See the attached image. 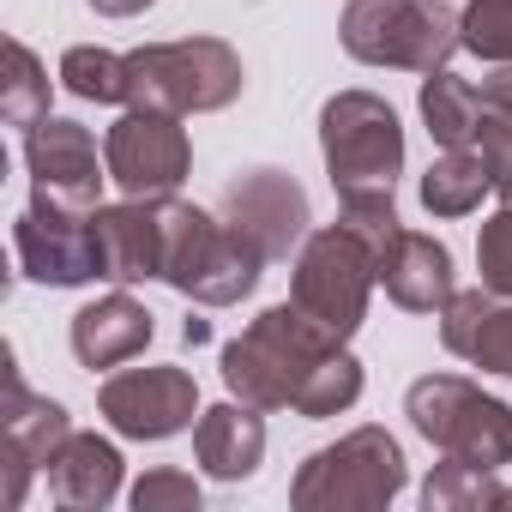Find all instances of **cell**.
I'll return each mask as SVG.
<instances>
[{
    "label": "cell",
    "mask_w": 512,
    "mask_h": 512,
    "mask_svg": "<svg viewBox=\"0 0 512 512\" xmlns=\"http://www.w3.org/2000/svg\"><path fill=\"white\" fill-rule=\"evenodd\" d=\"M151 308L145 302H133L121 284L109 290V296H97L91 308H79L73 314V356H79V368H121V362H133V356H145V344H151Z\"/></svg>",
    "instance_id": "obj_18"
},
{
    "label": "cell",
    "mask_w": 512,
    "mask_h": 512,
    "mask_svg": "<svg viewBox=\"0 0 512 512\" xmlns=\"http://www.w3.org/2000/svg\"><path fill=\"white\" fill-rule=\"evenodd\" d=\"M476 91H482V115H494V121H512V61H506V67H494V73H488Z\"/></svg>",
    "instance_id": "obj_31"
},
{
    "label": "cell",
    "mask_w": 512,
    "mask_h": 512,
    "mask_svg": "<svg viewBox=\"0 0 512 512\" xmlns=\"http://www.w3.org/2000/svg\"><path fill=\"white\" fill-rule=\"evenodd\" d=\"M25 169H31V187L49 199H67L79 211L103 205L109 157H97L91 127H79L67 115H43L37 127H25Z\"/></svg>",
    "instance_id": "obj_13"
},
{
    "label": "cell",
    "mask_w": 512,
    "mask_h": 512,
    "mask_svg": "<svg viewBox=\"0 0 512 512\" xmlns=\"http://www.w3.org/2000/svg\"><path fill=\"white\" fill-rule=\"evenodd\" d=\"M181 338H187V344H205V338H211V326H205V320H187V326H181Z\"/></svg>",
    "instance_id": "obj_33"
},
{
    "label": "cell",
    "mask_w": 512,
    "mask_h": 512,
    "mask_svg": "<svg viewBox=\"0 0 512 512\" xmlns=\"http://www.w3.org/2000/svg\"><path fill=\"white\" fill-rule=\"evenodd\" d=\"M458 37L476 61L506 67L512 61V0H464L458 13Z\"/></svg>",
    "instance_id": "obj_26"
},
{
    "label": "cell",
    "mask_w": 512,
    "mask_h": 512,
    "mask_svg": "<svg viewBox=\"0 0 512 512\" xmlns=\"http://www.w3.org/2000/svg\"><path fill=\"white\" fill-rule=\"evenodd\" d=\"M404 416L440 458H464V464H482V470L512 464V404L482 392L464 374H422V380H410Z\"/></svg>",
    "instance_id": "obj_6"
},
{
    "label": "cell",
    "mask_w": 512,
    "mask_h": 512,
    "mask_svg": "<svg viewBox=\"0 0 512 512\" xmlns=\"http://www.w3.org/2000/svg\"><path fill=\"white\" fill-rule=\"evenodd\" d=\"M199 482L175 464H157L133 482V512H199Z\"/></svg>",
    "instance_id": "obj_28"
},
{
    "label": "cell",
    "mask_w": 512,
    "mask_h": 512,
    "mask_svg": "<svg viewBox=\"0 0 512 512\" xmlns=\"http://www.w3.org/2000/svg\"><path fill=\"white\" fill-rule=\"evenodd\" d=\"M157 229H163V284L199 308H235L241 296L260 290L272 266L223 211L211 217L175 193L157 199Z\"/></svg>",
    "instance_id": "obj_2"
},
{
    "label": "cell",
    "mask_w": 512,
    "mask_h": 512,
    "mask_svg": "<svg viewBox=\"0 0 512 512\" xmlns=\"http://www.w3.org/2000/svg\"><path fill=\"white\" fill-rule=\"evenodd\" d=\"M223 386L253 410H296L308 422H326L362 398V362L314 314L278 302L223 344Z\"/></svg>",
    "instance_id": "obj_1"
},
{
    "label": "cell",
    "mask_w": 512,
    "mask_h": 512,
    "mask_svg": "<svg viewBox=\"0 0 512 512\" xmlns=\"http://www.w3.org/2000/svg\"><path fill=\"white\" fill-rule=\"evenodd\" d=\"M97 253H103V284H145L163 278V229H157V199H121L97 205Z\"/></svg>",
    "instance_id": "obj_16"
},
{
    "label": "cell",
    "mask_w": 512,
    "mask_h": 512,
    "mask_svg": "<svg viewBox=\"0 0 512 512\" xmlns=\"http://www.w3.org/2000/svg\"><path fill=\"white\" fill-rule=\"evenodd\" d=\"M43 470H49V494L61 506H73V512H103L121 494V446L103 440V434L73 428Z\"/></svg>",
    "instance_id": "obj_19"
},
{
    "label": "cell",
    "mask_w": 512,
    "mask_h": 512,
    "mask_svg": "<svg viewBox=\"0 0 512 512\" xmlns=\"http://www.w3.org/2000/svg\"><path fill=\"white\" fill-rule=\"evenodd\" d=\"M193 458L211 482H247L266 458V410H253L241 398L199 410L193 422Z\"/></svg>",
    "instance_id": "obj_17"
},
{
    "label": "cell",
    "mask_w": 512,
    "mask_h": 512,
    "mask_svg": "<svg viewBox=\"0 0 512 512\" xmlns=\"http://www.w3.org/2000/svg\"><path fill=\"white\" fill-rule=\"evenodd\" d=\"M13 253H19V272L31 284L49 290H85L103 278V253H97V223L91 211L31 193V205L13 223Z\"/></svg>",
    "instance_id": "obj_9"
},
{
    "label": "cell",
    "mask_w": 512,
    "mask_h": 512,
    "mask_svg": "<svg viewBox=\"0 0 512 512\" xmlns=\"http://www.w3.org/2000/svg\"><path fill=\"white\" fill-rule=\"evenodd\" d=\"M380 284L404 314H440L458 296V272H452V247L422 235V229H398V241L380 253Z\"/></svg>",
    "instance_id": "obj_15"
},
{
    "label": "cell",
    "mask_w": 512,
    "mask_h": 512,
    "mask_svg": "<svg viewBox=\"0 0 512 512\" xmlns=\"http://www.w3.org/2000/svg\"><path fill=\"white\" fill-rule=\"evenodd\" d=\"M440 344L452 356H464L470 368L512 380V296H494L482 284L458 290L440 308Z\"/></svg>",
    "instance_id": "obj_14"
},
{
    "label": "cell",
    "mask_w": 512,
    "mask_h": 512,
    "mask_svg": "<svg viewBox=\"0 0 512 512\" xmlns=\"http://www.w3.org/2000/svg\"><path fill=\"white\" fill-rule=\"evenodd\" d=\"M61 85L79 103H127V55L79 43V49L61 55Z\"/></svg>",
    "instance_id": "obj_25"
},
{
    "label": "cell",
    "mask_w": 512,
    "mask_h": 512,
    "mask_svg": "<svg viewBox=\"0 0 512 512\" xmlns=\"http://www.w3.org/2000/svg\"><path fill=\"white\" fill-rule=\"evenodd\" d=\"M476 272H482V290L512 296V199H500V211L476 235Z\"/></svg>",
    "instance_id": "obj_27"
},
{
    "label": "cell",
    "mask_w": 512,
    "mask_h": 512,
    "mask_svg": "<svg viewBox=\"0 0 512 512\" xmlns=\"http://www.w3.org/2000/svg\"><path fill=\"white\" fill-rule=\"evenodd\" d=\"M482 193H494V187H488V163H482L476 145L440 151L422 175V211L428 217H470L482 205Z\"/></svg>",
    "instance_id": "obj_22"
},
{
    "label": "cell",
    "mask_w": 512,
    "mask_h": 512,
    "mask_svg": "<svg viewBox=\"0 0 512 512\" xmlns=\"http://www.w3.org/2000/svg\"><path fill=\"white\" fill-rule=\"evenodd\" d=\"M247 73L241 55L223 37H181V43H145L127 49V109H163V115H217L241 97Z\"/></svg>",
    "instance_id": "obj_3"
},
{
    "label": "cell",
    "mask_w": 512,
    "mask_h": 512,
    "mask_svg": "<svg viewBox=\"0 0 512 512\" xmlns=\"http://www.w3.org/2000/svg\"><path fill=\"white\" fill-rule=\"evenodd\" d=\"M0 368H7V404H0V440H13L19 452H31L37 464L55 458V446L73 434V416L55 404V398H37L25 380H19V362L13 350H0Z\"/></svg>",
    "instance_id": "obj_20"
},
{
    "label": "cell",
    "mask_w": 512,
    "mask_h": 512,
    "mask_svg": "<svg viewBox=\"0 0 512 512\" xmlns=\"http://www.w3.org/2000/svg\"><path fill=\"white\" fill-rule=\"evenodd\" d=\"M0 115L7 127H37L49 115V67L37 61L31 43H7V85H0Z\"/></svg>",
    "instance_id": "obj_24"
},
{
    "label": "cell",
    "mask_w": 512,
    "mask_h": 512,
    "mask_svg": "<svg viewBox=\"0 0 512 512\" xmlns=\"http://www.w3.org/2000/svg\"><path fill=\"white\" fill-rule=\"evenodd\" d=\"M266 260H290V253L308 241L314 229V211H308V187L290 175V169H241L229 187H223V205H217Z\"/></svg>",
    "instance_id": "obj_12"
},
{
    "label": "cell",
    "mask_w": 512,
    "mask_h": 512,
    "mask_svg": "<svg viewBox=\"0 0 512 512\" xmlns=\"http://www.w3.org/2000/svg\"><path fill=\"white\" fill-rule=\"evenodd\" d=\"M320 157L332 193H392L404 169V127L398 109L374 91H338L320 109Z\"/></svg>",
    "instance_id": "obj_8"
},
{
    "label": "cell",
    "mask_w": 512,
    "mask_h": 512,
    "mask_svg": "<svg viewBox=\"0 0 512 512\" xmlns=\"http://www.w3.org/2000/svg\"><path fill=\"white\" fill-rule=\"evenodd\" d=\"M422 506L428 512H476V506H512V488L494 482V470L482 464H464V458H446L428 470L422 482Z\"/></svg>",
    "instance_id": "obj_23"
},
{
    "label": "cell",
    "mask_w": 512,
    "mask_h": 512,
    "mask_svg": "<svg viewBox=\"0 0 512 512\" xmlns=\"http://www.w3.org/2000/svg\"><path fill=\"white\" fill-rule=\"evenodd\" d=\"M338 37L350 61L392 73H440L464 49L458 13L446 0H350Z\"/></svg>",
    "instance_id": "obj_5"
},
{
    "label": "cell",
    "mask_w": 512,
    "mask_h": 512,
    "mask_svg": "<svg viewBox=\"0 0 512 512\" xmlns=\"http://www.w3.org/2000/svg\"><path fill=\"white\" fill-rule=\"evenodd\" d=\"M97 410L121 440H175L199 422V380L175 362L121 368V374L103 380Z\"/></svg>",
    "instance_id": "obj_11"
},
{
    "label": "cell",
    "mask_w": 512,
    "mask_h": 512,
    "mask_svg": "<svg viewBox=\"0 0 512 512\" xmlns=\"http://www.w3.org/2000/svg\"><path fill=\"white\" fill-rule=\"evenodd\" d=\"M404 482H410L404 446L380 422H368L302 458L290 482V506L296 512H380L404 494Z\"/></svg>",
    "instance_id": "obj_4"
},
{
    "label": "cell",
    "mask_w": 512,
    "mask_h": 512,
    "mask_svg": "<svg viewBox=\"0 0 512 512\" xmlns=\"http://www.w3.org/2000/svg\"><path fill=\"white\" fill-rule=\"evenodd\" d=\"M103 157H109V181L127 199H169L193 175V139L181 115L163 109H127L103 133Z\"/></svg>",
    "instance_id": "obj_10"
},
{
    "label": "cell",
    "mask_w": 512,
    "mask_h": 512,
    "mask_svg": "<svg viewBox=\"0 0 512 512\" xmlns=\"http://www.w3.org/2000/svg\"><path fill=\"white\" fill-rule=\"evenodd\" d=\"M91 13H103V19H139L145 7H157V0H85Z\"/></svg>",
    "instance_id": "obj_32"
},
{
    "label": "cell",
    "mask_w": 512,
    "mask_h": 512,
    "mask_svg": "<svg viewBox=\"0 0 512 512\" xmlns=\"http://www.w3.org/2000/svg\"><path fill=\"white\" fill-rule=\"evenodd\" d=\"M380 284V253L350 229V223H320L296 247V272H290V302L314 314L332 338H356L368 320V296Z\"/></svg>",
    "instance_id": "obj_7"
},
{
    "label": "cell",
    "mask_w": 512,
    "mask_h": 512,
    "mask_svg": "<svg viewBox=\"0 0 512 512\" xmlns=\"http://www.w3.org/2000/svg\"><path fill=\"white\" fill-rule=\"evenodd\" d=\"M422 121H428V139L440 145V151H464V145H476V133H482V91L470 85V79H458V73H422Z\"/></svg>",
    "instance_id": "obj_21"
},
{
    "label": "cell",
    "mask_w": 512,
    "mask_h": 512,
    "mask_svg": "<svg viewBox=\"0 0 512 512\" xmlns=\"http://www.w3.org/2000/svg\"><path fill=\"white\" fill-rule=\"evenodd\" d=\"M31 470H43L31 452H19L13 440H0V506L7 512H19L25 506V494H31Z\"/></svg>",
    "instance_id": "obj_30"
},
{
    "label": "cell",
    "mask_w": 512,
    "mask_h": 512,
    "mask_svg": "<svg viewBox=\"0 0 512 512\" xmlns=\"http://www.w3.org/2000/svg\"><path fill=\"white\" fill-rule=\"evenodd\" d=\"M476 151H482V163H488V187H494L500 199H512V121H494V115H482Z\"/></svg>",
    "instance_id": "obj_29"
}]
</instances>
